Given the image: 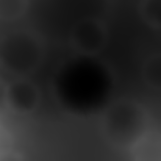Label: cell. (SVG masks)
I'll return each instance as SVG.
<instances>
[{
	"instance_id": "1",
	"label": "cell",
	"mask_w": 161,
	"mask_h": 161,
	"mask_svg": "<svg viewBox=\"0 0 161 161\" xmlns=\"http://www.w3.org/2000/svg\"><path fill=\"white\" fill-rule=\"evenodd\" d=\"M66 42L74 55L78 58L87 60L98 53L102 40L95 26L88 22L82 21L71 28Z\"/></svg>"
}]
</instances>
